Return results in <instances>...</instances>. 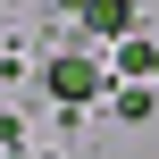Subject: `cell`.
I'll return each instance as SVG.
<instances>
[{"label": "cell", "instance_id": "6da1fadb", "mask_svg": "<svg viewBox=\"0 0 159 159\" xmlns=\"http://www.w3.org/2000/svg\"><path fill=\"white\" fill-rule=\"evenodd\" d=\"M42 84H50L59 101H92V92H101V67H92V59H50Z\"/></svg>", "mask_w": 159, "mask_h": 159}, {"label": "cell", "instance_id": "3957f363", "mask_svg": "<svg viewBox=\"0 0 159 159\" xmlns=\"http://www.w3.org/2000/svg\"><path fill=\"white\" fill-rule=\"evenodd\" d=\"M117 67H126V75H159V42H126Z\"/></svg>", "mask_w": 159, "mask_h": 159}, {"label": "cell", "instance_id": "7a4b0ae2", "mask_svg": "<svg viewBox=\"0 0 159 159\" xmlns=\"http://www.w3.org/2000/svg\"><path fill=\"white\" fill-rule=\"evenodd\" d=\"M126 17H134L126 0H84V25H101V34H126Z\"/></svg>", "mask_w": 159, "mask_h": 159}]
</instances>
